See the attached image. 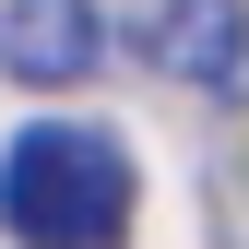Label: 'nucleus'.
<instances>
[{"mask_svg": "<svg viewBox=\"0 0 249 249\" xmlns=\"http://www.w3.org/2000/svg\"><path fill=\"white\" fill-rule=\"evenodd\" d=\"M0 226L24 249H119L131 226V154L107 131H71V119H36L0 154Z\"/></svg>", "mask_w": 249, "mask_h": 249, "instance_id": "obj_1", "label": "nucleus"}, {"mask_svg": "<svg viewBox=\"0 0 249 249\" xmlns=\"http://www.w3.org/2000/svg\"><path fill=\"white\" fill-rule=\"evenodd\" d=\"M131 48H142L166 83H237V59H249V0H142V12H131Z\"/></svg>", "mask_w": 249, "mask_h": 249, "instance_id": "obj_2", "label": "nucleus"}, {"mask_svg": "<svg viewBox=\"0 0 249 249\" xmlns=\"http://www.w3.org/2000/svg\"><path fill=\"white\" fill-rule=\"evenodd\" d=\"M107 59V12L95 0H0V71L12 83H83Z\"/></svg>", "mask_w": 249, "mask_h": 249, "instance_id": "obj_3", "label": "nucleus"}]
</instances>
